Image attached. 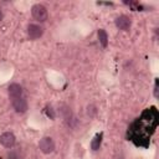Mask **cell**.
Returning <instances> with one entry per match:
<instances>
[{"label":"cell","instance_id":"obj_2","mask_svg":"<svg viewBox=\"0 0 159 159\" xmlns=\"http://www.w3.org/2000/svg\"><path fill=\"white\" fill-rule=\"evenodd\" d=\"M31 14H32L34 19L37 20V21H40V22L46 21L47 17H48L47 9H46L43 5H41V4H36V5H34L32 9H31Z\"/></svg>","mask_w":159,"mask_h":159},{"label":"cell","instance_id":"obj_4","mask_svg":"<svg viewBox=\"0 0 159 159\" xmlns=\"http://www.w3.org/2000/svg\"><path fill=\"white\" fill-rule=\"evenodd\" d=\"M11 104L14 107V109L17 112V113H25L29 108L27 106V102L24 97H19V98H12L11 99Z\"/></svg>","mask_w":159,"mask_h":159},{"label":"cell","instance_id":"obj_6","mask_svg":"<svg viewBox=\"0 0 159 159\" xmlns=\"http://www.w3.org/2000/svg\"><path fill=\"white\" fill-rule=\"evenodd\" d=\"M15 142H16V138L11 132H5L0 135V143L5 148H12L15 145Z\"/></svg>","mask_w":159,"mask_h":159},{"label":"cell","instance_id":"obj_7","mask_svg":"<svg viewBox=\"0 0 159 159\" xmlns=\"http://www.w3.org/2000/svg\"><path fill=\"white\" fill-rule=\"evenodd\" d=\"M116 26L119 29V30H123V31H128L132 26V21L127 16V15H120L116 19Z\"/></svg>","mask_w":159,"mask_h":159},{"label":"cell","instance_id":"obj_5","mask_svg":"<svg viewBox=\"0 0 159 159\" xmlns=\"http://www.w3.org/2000/svg\"><path fill=\"white\" fill-rule=\"evenodd\" d=\"M27 35L31 40H36V39H40L43 34V29L40 26V25H36V24H30L27 26Z\"/></svg>","mask_w":159,"mask_h":159},{"label":"cell","instance_id":"obj_9","mask_svg":"<svg viewBox=\"0 0 159 159\" xmlns=\"http://www.w3.org/2000/svg\"><path fill=\"white\" fill-rule=\"evenodd\" d=\"M97 35H98V40H99V43L102 45V47H107V45H108V35H107V32L103 29H99Z\"/></svg>","mask_w":159,"mask_h":159},{"label":"cell","instance_id":"obj_14","mask_svg":"<svg viewBox=\"0 0 159 159\" xmlns=\"http://www.w3.org/2000/svg\"><path fill=\"white\" fill-rule=\"evenodd\" d=\"M2 17H4V15H2V11H1V10H0V21H1V20H2Z\"/></svg>","mask_w":159,"mask_h":159},{"label":"cell","instance_id":"obj_10","mask_svg":"<svg viewBox=\"0 0 159 159\" xmlns=\"http://www.w3.org/2000/svg\"><path fill=\"white\" fill-rule=\"evenodd\" d=\"M102 137H103V134H102V133H98V134H96V137L93 138V140H92V143H91V147H92L93 150L99 149L101 143H102Z\"/></svg>","mask_w":159,"mask_h":159},{"label":"cell","instance_id":"obj_1","mask_svg":"<svg viewBox=\"0 0 159 159\" xmlns=\"http://www.w3.org/2000/svg\"><path fill=\"white\" fill-rule=\"evenodd\" d=\"M159 114L155 107H150L143 111V113L134 119L127 132L128 140L133 142L138 147H148L150 137L157 129Z\"/></svg>","mask_w":159,"mask_h":159},{"label":"cell","instance_id":"obj_11","mask_svg":"<svg viewBox=\"0 0 159 159\" xmlns=\"http://www.w3.org/2000/svg\"><path fill=\"white\" fill-rule=\"evenodd\" d=\"M47 111H46V113H47V116L48 117H51V118H55V114H53V111H52V108H46Z\"/></svg>","mask_w":159,"mask_h":159},{"label":"cell","instance_id":"obj_8","mask_svg":"<svg viewBox=\"0 0 159 159\" xmlns=\"http://www.w3.org/2000/svg\"><path fill=\"white\" fill-rule=\"evenodd\" d=\"M7 92H9V96L11 97V99L22 97V87L17 83H11L7 88Z\"/></svg>","mask_w":159,"mask_h":159},{"label":"cell","instance_id":"obj_3","mask_svg":"<svg viewBox=\"0 0 159 159\" xmlns=\"http://www.w3.org/2000/svg\"><path fill=\"white\" fill-rule=\"evenodd\" d=\"M39 148L42 153L45 154H50L55 150V142L52 140V138L50 137H43L42 139H40L39 142Z\"/></svg>","mask_w":159,"mask_h":159},{"label":"cell","instance_id":"obj_12","mask_svg":"<svg viewBox=\"0 0 159 159\" xmlns=\"http://www.w3.org/2000/svg\"><path fill=\"white\" fill-rule=\"evenodd\" d=\"M9 159H20V158L17 157V154H16V153H14V152H12V153H10V154H9Z\"/></svg>","mask_w":159,"mask_h":159},{"label":"cell","instance_id":"obj_13","mask_svg":"<svg viewBox=\"0 0 159 159\" xmlns=\"http://www.w3.org/2000/svg\"><path fill=\"white\" fill-rule=\"evenodd\" d=\"M154 96L158 97V81L155 82V87H154Z\"/></svg>","mask_w":159,"mask_h":159}]
</instances>
